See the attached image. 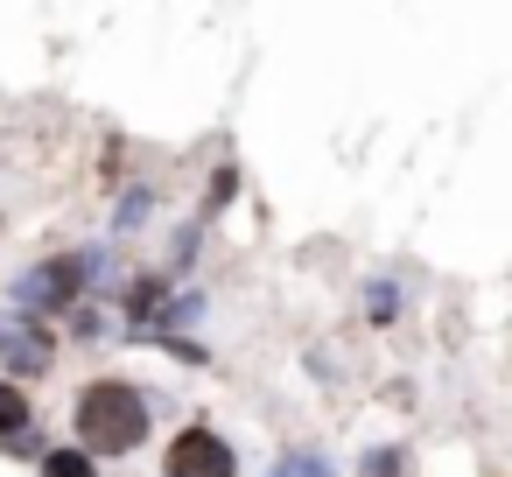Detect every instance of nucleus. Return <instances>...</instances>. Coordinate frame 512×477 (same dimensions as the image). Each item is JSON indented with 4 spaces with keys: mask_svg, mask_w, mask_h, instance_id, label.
Here are the masks:
<instances>
[{
    "mask_svg": "<svg viewBox=\"0 0 512 477\" xmlns=\"http://www.w3.org/2000/svg\"><path fill=\"white\" fill-rule=\"evenodd\" d=\"M78 435H85V449H134L141 435H148V407H141V393L134 386H120V379H99V386H85L78 393Z\"/></svg>",
    "mask_w": 512,
    "mask_h": 477,
    "instance_id": "1",
    "label": "nucleus"
},
{
    "mask_svg": "<svg viewBox=\"0 0 512 477\" xmlns=\"http://www.w3.org/2000/svg\"><path fill=\"white\" fill-rule=\"evenodd\" d=\"M169 477H239L232 442L218 428H183L176 449H169Z\"/></svg>",
    "mask_w": 512,
    "mask_h": 477,
    "instance_id": "2",
    "label": "nucleus"
},
{
    "mask_svg": "<svg viewBox=\"0 0 512 477\" xmlns=\"http://www.w3.org/2000/svg\"><path fill=\"white\" fill-rule=\"evenodd\" d=\"M78 281H85V274H78V260H50V267L22 274V281H15V295H22V302H36V309H64V302L78 295Z\"/></svg>",
    "mask_w": 512,
    "mask_h": 477,
    "instance_id": "3",
    "label": "nucleus"
},
{
    "mask_svg": "<svg viewBox=\"0 0 512 477\" xmlns=\"http://www.w3.org/2000/svg\"><path fill=\"white\" fill-rule=\"evenodd\" d=\"M0 365L15 372H50V337L29 323H0Z\"/></svg>",
    "mask_w": 512,
    "mask_h": 477,
    "instance_id": "4",
    "label": "nucleus"
},
{
    "mask_svg": "<svg viewBox=\"0 0 512 477\" xmlns=\"http://www.w3.org/2000/svg\"><path fill=\"white\" fill-rule=\"evenodd\" d=\"M267 477H337V470H330V463H323L316 449H288V456H281V463H274Z\"/></svg>",
    "mask_w": 512,
    "mask_h": 477,
    "instance_id": "5",
    "label": "nucleus"
},
{
    "mask_svg": "<svg viewBox=\"0 0 512 477\" xmlns=\"http://www.w3.org/2000/svg\"><path fill=\"white\" fill-rule=\"evenodd\" d=\"M29 428V400L15 386H0V435H22Z\"/></svg>",
    "mask_w": 512,
    "mask_h": 477,
    "instance_id": "6",
    "label": "nucleus"
},
{
    "mask_svg": "<svg viewBox=\"0 0 512 477\" xmlns=\"http://www.w3.org/2000/svg\"><path fill=\"white\" fill-rule=\"evenodd\" d=\"M43 477H92V456H85V449H57V456L43 463Z\"/></svg>",
    "mask_w": 512,
    "mask_h": 477,
    "instance_id": "7",
    "label": "nucleus"
},
{
    "mask_svg": "<svg viewBox=\"0 0 512 477\" xmlns=\"http://www.w3.org/2000/svg\"><path fill=\"white\" fill-rule=\"evenodd\" d=\"M141 218H148V190H127L120 197V225H141Z\"/></svg>",
    "mask_w": 512,
    "mask_h": 477,
    "instance_id": "8",
    "label": "nucleus"
}]
</instances>
